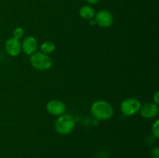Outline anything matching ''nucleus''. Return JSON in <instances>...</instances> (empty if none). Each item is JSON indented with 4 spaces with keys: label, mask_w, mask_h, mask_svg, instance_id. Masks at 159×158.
Returning a JSON list of instances; mask_svg holds the SVG:
<instances>
[{
    "label": "nucleus",
    "mask_w": 159,
    "mask_h": 158,
    "mask_svg": "<svg viewBox=\"0 0 159 158\" xmlns=\"http://www.w3.org/2000/svg\"><path fill=\"white\" fill-rule=\"evenodd\" d=\"M138 112L144 119H152L158 116L159 112L158 105L154 102H148L141 105V108Z\"/></svg>",
    "instance_id": "423d86ee"
},
{
    "label": "nucleus",
    "mask_w": 159,
    "mask_h": 158,
    "mask_svg": "<svg viewBox=\"0 0 159 158\" xmlns=\"http://www.w3.org/2000/svg\"><path fill=\"white\" fill-rule=\"evenodd\" d=\"M152 133L155 139H158L159 138V120L156 119L155 122L153 123L152 127Z\"/></svg>",
    "instance_id": "f8f14e48"
},
{
    "label": "nucleus",
    "mask_w": 159,
    "mask_h": 158,
    "mask_svg": "<svg viewBox=\"0 0 159 158\" xmlns=\"http://www.w3.org/2000/svg\"><path fill=\"white\" fill-rule=\"evenodd\" d=\"M22 50L26 55H32L36 52L37 47H38V42L35 37L32 36H28L25 37L21 42Z\"/></svg>",
    "instance_id": "1a4fd4ad"
},
{
    "label": "nucleus",
    "mask_w": 159,
    "mask_h": 158,
    "mask_svg": "<svg viewBox=\"0 0 159 158\" xmlns=\"http://www.w3.org/2000/svg\"><path fill=\"white\" fill-rule=\"evenodd\" d=\"M46 110L50 115L54 116H59L65 113L66 105L63 102L57 99L49 101L46 105Z\"/></svg>",
    "instance_id": "0eeeda50"
},
{
    "label": "nucleus",
    "mask_w": 159,
    "mask_h": 158,
    "mask_svg": "<svg viewBox=\"0 0 159 158\" xmlns=\"http://www.w3.org/2000/svg\"><path fill=\"white\" fill-rule=\"evenodd\" d=\"M151 156L152 158H159V149L158 147H154L151 150Z\"/></svg>",
    "instance_id": "4468645a"
},
{
    "label": "nucleus",
    "mask_w": 159,
    "mask_h": 158,
    "mask_svg": "<svg viewBox=\"0 0 159 158\" xmlns=\"http://www.w3.org/2000/svg\"><path fill=\"white\" fill-rule=\"evenodd\" d=\"M6 51L11 57H16L21 53L22 46L20 40L15 37H10L8 39L5 43Z\"/></svg>",
    "instance_id": "6e6552de"
},
{
    "label": "nucleus",
    "mask_w": 159,
    "mask_h": 158,
    "mask_svg": "<svg viewBox=\"0 0 159 158\" xmlns=\"http://www.w3.org/2000/svg\"><path fill=\"white\" fill-rule=\"evenodd\" d=\"M153 101H154V103L158 105L159 104V91H155V94H153Z\"/></svg>",
    "instance_id": "2eb2a0df"
},
{
    "label": "nucleus",
    "mask_w": 159,
    "mask_h": 158,
    "mask_svg": "<svg viewBox=\"0 0 159 158\" xmlns=\"http://www.w3.org/2000/svg\"><path fill=\"white\" fill-rule=\"evenodd\" d=\"M96 23L102 28H108L112 26L113 23V16L110 11L102 9L96 13L94 17Z\"/></svg>",
    "instance_id": "39448f33"
},
{
    "label": "nucleus",
    "mask_w": 159,
    "mask_h": 158,
    "mask_svg": "<svg viewBox=\"0 0 159 158\" xmlns=\"http://www.w3.org/2000/svg\"><path fill=\"white\" fill-rule=\"evenodd\" d=\"M141 102L135 98H128L121 102L120 111L124 116H132L137 114L141 108Z\"/></svg>",
    "instance_id": "20e7f679"
},
{
    "label": "nucleus",
    "mask_w": 159,
    "mask_h": 158,
    "mask_svg": "<svg viewBox=\"0 0 159 158\" xmlns=\"http://www.w3.org/2000/svg\"><path fill=\"white\" fill-rule=\"evenodd\" d=\"M75 120L69 113H64L58 116L55 122V129L60 135H68L75 128Z\"/></svg>",
    "instance_id": "f03ea898"
},
{
    "label": "nucleus",
    "mask_w": 159,
    "mask_h": 158,
    "mask_svg": "<svg viewBox=\"0 0 159 158\" xmlns=\"http://www.w3.org/2000/svg\"><path fill=\"white\" fill-rule=\"evenodd\" d=\"M79 15L83 20H90L94 19L96 12L94 9L90 6H83L79 9Z\"/></svg>",
    "instance_id": "9d476101"
},
{
    "label": "nucleus",
    "mask_w": 159,
    "mask_h": 158,
    "mask_svg": "<svg viewBox=\"0 0 159 158\" xmlns=\"http://www.w3.org/2000/svg\"><path fill=\"white\" fill-rule=\"evenodd\" d=\"M40 52L43 54H51L53 52H54L56 49L55 44L51 41H44L40 46Z\"/></svg>",
    "instance_id": "9b49d317"
},
{
    "label": "nucleus",
    "mask_w": 159,
    "mask_h": 158,
    "mask_svg": "<svg viewBox=\"0 0 159 158\" xmlns=\"http://www.w3.org/2000/svg\"><path fill=\"white\" fill-rule=\"evenodd\" d=\"M30 64L38 71H46L52 67L53 62L51 57L41 52H35L30 55Z\"/></svg>",
    "instance_id": "7ed1b4c3"
},
{
    "label": "nucleus",
    "mask_w": 159,
    "mask_h": 158,
    "mask_svg": "<svg viewBox=\"0 0 159 158\" xmlns=\"http://www.w3.org/2000/svg\"><path fill=\"white\" fill-rule=\"evenodd\" d=\"M85 1H86L90 5H96L99 2V0H85Z\"/></svg>",
    "instance_id": "dca6fc26"
},
{
    "label": "nucleus",
    "mask_w": 159,
    "mask_h": 158,
    "mask_svg": "<svg viewBox=\"0 0 159 158\" xmlns=\"http://www.w3.org/2000/svg\"><path fill=\"white\" fill-rule=\"evenodd\" d=\"M12 34H13V37L18 39V40H20L24 36V30H23V29L22 27L18 26V27L14 29Z\"/></svg>",
    "instance_id": "ddd939ff"
},
{
    "label": "nucleus",
    "mask_w": 159,
    "mask_h": 158,
    "mask_svg": "<svg viewBox=\"0 0 159 158\" xmlns=\"http://www.w3.org/2000/svg\"><path fill=\"white\" fill-rule=\"evenodd\" d=\"M91 114L98 120H107L113 115V108L109 102L103 100H98L93 102L90 108Z\"/></svg>",
    "instance_id": "f257e3e1"
}]
</instances>
